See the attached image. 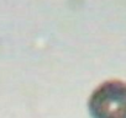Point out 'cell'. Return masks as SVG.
<instances>
[{"label": "cell", "instance_id": "1", "mask_svg": "<svg viewBox=\"0 0 126 118\" xmlns=\"http://www.w3.org/2000/svg\"><path fill=\"white\" fill-rule=\"evenodd\" d=\"M88 109L92 118H126V81L105 80L89 96Z\"/></svg>", "mask_w": 126, "mask_h": 118}]
</instances>
